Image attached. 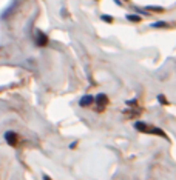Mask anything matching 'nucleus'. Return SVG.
Wrapping results in <instances>:
<instances>
[{
  "instance_id": "423d86ee",
  "label": "nucleus",
  "mask_w": 176,
  "mask_h": 180,
  "mask_svg": "<svg viewBox=\"0 0 176 180\" xmlns=\"http://www.w3.org/2000/svg\"><path fill=\"white\" fill-rule=\"evenodd\" d=\"M127 19H128L130 22H141V17H139V15H133V14H128Z\"/></svg>"
},
{
  "instance_id": "20e7f679",
  "label": "nucleus",
  "mask_w": 176,
  "mask_h": 180,
  "mask_svg": "<svg viewBox=\"0 0 176 180\" xmlns=\"http://www.w3.org/2000/svg\"><path fill=\"white\" fill-rule=\"evenodd\" d=\"M134 128L137 129V131H141V132H148V125L147 123H144V122H136L134 123Z\"/></svg>"
},
{
  "instance_id": "9d476101",
  "label": "nucleus",
  "mask_w": 176,
  "mask_h": 180,
  "mask_svg": "<svg viewBox=\"0 0 176 180\" xmlns=\"http://www.w3.org/2000/svg\"><path fill=\"white\" fill-rule=\"evenodd\" d=\"M114 2H116V5H122V2H120V0H114Z\"/></svg>"
},
{
  "instance_id": "9b49d317",
  "label": "nucleus",
  "mask_w": 176,
  "mask_h": 180,
  "mask_svg": "<svg viewBox=\"0 0 176 180\" xmlns=\"http://www.w3.org/2000/svg\"><path fill=\"white\" fill-rule=\"evenodd\" d=\"M43 179H45V180H51V179H50L48 176H43Z\"/></svg>"
},
{
  "instance_id": "0eeeda50",
  "label": "nucleus",
  "mask_w": 176,
  "mask_h": 180,
  "mask_svg": "<svg viewBox=\"0 0 176 180\" xmlns=\"http://www.w3.org/2000/svg\"><path fill=\"white\" fill-rule=\"evenodd\" d=\"M147 11H158V12H162L164 8H161V6H147Z\"/></svg>"
},
{
  "instance_id": "7ed1b4c3",
  "label": "nucleus",
  "mask_w": 176,
  "mask_h": 180,
  "mask_svg": "<svg viewBox=\"0 0 176 180\" xmlns=\"http://www.w3.org/2000/svg\"><path fill=\"white\" fill-rule=\"evenodd\" d=\"M5 140L9 145H16V134H14L12 131H6L5 132Z\"/></svg>"
},
{
  "instance_id": "f03ea898",
  "label": "nucleus",
  "mask_w": 176,
  "mask_h": 180,
  "mask_svg": "<svg viewBox=\"0 0 176 180\" xmlns=\"http://www.w3.org/2000/svg\"><path fill=\"white\" fill-rule=\"evenodd\" d=\"M93 96H90V94H87V96H83L80 100H79V105L80 106H90L91 103H93Z\"/></svg>"
},
{
  "instance_id": "1a4fd4ad",
  "label": "nucleus",
  "mask_w": 176,
  "mask_h": 180,
  "mask_svg": "<svg viewBox=\"0 0 176 180\" xmlns=\"http://www.w3.org/2000/svg\"><path fill=\"white\" fill-rule=\"evenodd\" d=\"M101 19H102L104 22H108V23L113 22V17H110V15H101Z\"/></svg>"
},
{
  "instance_id": "39448f33",
  "label": "nucleus",
  "mask_w": 176,
  "mask_h": 180,
  "mask_svg": "<svg viewBox=\"0 0 176 180\" xmlns=\"http://www.w3.org/2000/svg\"><path fill=\"white\" fill-rule=\"evenodd\" d=\"M96 103H97L99 106H105L107 103H108V99H107L105 94H99V96L96 97Z\"/></svg>"
},
{
  "instance_id": "6e6552de",
  "label": "nucleus",
  "mask_w": 176,
  "mask_h": 180,
  "mask_svg": "<svg viewBox=\"0 0 176 180\" xmlns=\"http://www.w3.org/2000/svg\"><path fill=\"white\" fill-rule=\"evenodd\" d=\"M151 26L153 28H161V26H167V23L165 22H156V23H153Z\"/></svg>"
},
{
  "instance_id": "f257e3e1",
  "label": "nucleus",
  "mask_w": 176,
  "mask_h": 180,
  "mask_svg": "<svg viewBox=\"0 0 176 180\" xmlns=\"http://www.w3.org/2000/svg\"><path fill=\"white\" fill-rule=\"evenodd\" d=\"M36 43L39 45V46H45V45L48 43L47 36H45L42 31H37V33H36Z\"/></svg>"
}]
</instances>
